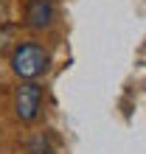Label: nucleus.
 Segmentation results:
<instances>
[{"instance_id": "f03ea898", "label": "nucleus", "mask_w": 146, "mask_h": 154, "mask_svg": "<svg viewBox=\"0 0 146 154\" xmlns=\"http://www.w3.org/2000/svg\"><path fill=\"white\" fill-rule=\"evenodd\" d=\"M40 104H42V87L34 84V81H23L14 93V112L20 121L31 123L36 115H40Z\"/></svg>"}, {"instance_id": "7ed1b4c3", "label": "nucleus", "mask_w": 146, "mask_h": 154, "mask_svg": "<svg viewBox=\"0 0 146 154\" xmlns=\"http://www.w3.org/2000/svg\"><path fill=\"white\" fill-rule=\"evenodd\" d=\"M53 20V3L51 0H31L25 8V25L28 28H48Z\"/></svg>"}, {"instance_id": "f257e3e1", "label": "nucleus", "mask_w": 146, "mask_h": 154, "mask_svg": "<svg viewBox=\"0 0 146 154\" xmlns=\"http://www.w3.org/2000/svg\"><path fill=\"white\" fill-rule=\"evenodd\" d=\"M8 65H11V70L23 81H31V79L42 76L45 70H48V53H45V48L36 45V42H23V45L14 48Z\"/></svg>"}]
</instances>
